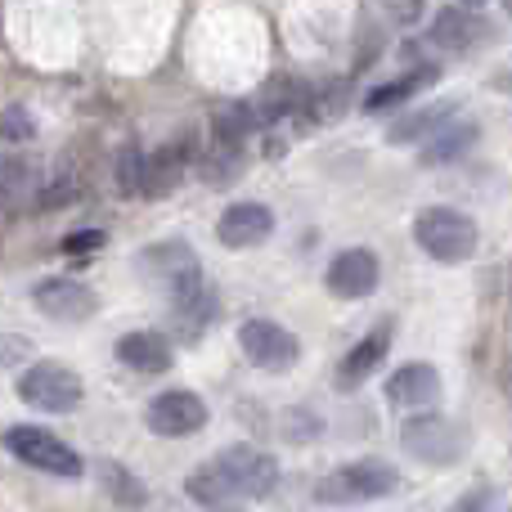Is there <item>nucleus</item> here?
Here are the masks:
<instances>
[{
  "label": "nucleus",
  "instance_id": "21",
  "mask_svg": "<svg viewBox=\"0 0 512 512\" xmlns=\"http://www.w3.org/2000/svg\"><path fill=\"white\" fill-rule=\"evenodd\" d=\"M216 319H221V297H216V288L207 283L203 292H194V297L171 306V333H176L180 342H203V333Z\"/></svg>",
  "mask_w": 512,
  "mask_h": 512
},
{
  "label": "nucleus",
  "instance_id": "19",
  "mask_svg": "<svg viewBox=\"0 0 512 512\" xmlns=\"http://www.w3.org/2000/svg\"><path fill=\"white\" fill-rule=\"evenodd\" d=\"M95 477H99V490H104V499L113 508H122V512H149V504H153L149 481L135 477V472L126 468L122 459H99L95 463Z\"/></svg>",
  "mask_w": 512,
  "mask_h": 512
},
{
  "label": "nucleus",
  "instance_id": "22",
  "mask_svg": "<svg viewBox=\"0 0 512 512\" xmlns=\"http://www.w3.org/2000/svg\"><path fill=\"white\" fill-rule=\"evenodd\" d=\"M477 140H481V126L477 122H445L441 131L423 144L418 162H423V167H445V162H459Z\"/></svg>",
  "mask_w": 512,
  "mask_h": 512
},
{
  "label": "nucleus",
  "instance_id": "24",
  "mask_svg": "<svg viewBox=\"0 0 512 512\" xmlns=\"http://www.w3.org/2000/svg\"><path fill=\"white\" fill-rule=\"evenodd\" d=\"M454 113H459V104H454V99L432 104V108H418V113H405L400 122L387 126V140L391 144H414V140H423V135H436Z\"/></svg>",
  "mask_w": 512,
  "mask_h": 512
},
{
  "label": "nucleus",
  "instance_id": "32",
  "mask_svg": "<svg viewBox=\"0 0 512 512\" xmlns=\"http://www.w3.org/2000/svg\"><path fill=\"white\" fill-rule=\"evenodd\" d=\"M499 508V495H495V486H472V490H463L459 499L450 504V512H495Z\"/></svg>",
  "mask_w": 512,
  "mask_h": 512
},
{
  "label": "nucleus",
  "instance_id": "3",
  "mask_svg": "<svg viewBox=\"0 0 512 512\" xmlns=\"http://www.w3.org/2000/svg\"><path fill=\"white\" fill-rule=\"evenodd\" d=\"M0 450H5L9 459H18L23 468L45 472V477H59V481L86 477V459H81V450H72L63 436L45 432V427H36V423L5 427V432H0Z\"/></svg>",
  "mask_w": 512,
  "mask_h": 512
},
{
  "label": "nucleus",
  "instance_id": "17",
  "mask_svg": "<svg viewBox=\"0 0 512 512\" xmlns=\"http://www.w3.org/2000/svg\"><path fill=\"white\" fill-rule=\"evenodd\" d=\"M274 234V212L265 203H230L216 221V239L234 252H248Z\"/></svg>",
  "mask_w": 512,
  "mask_h": 512
},
{
  "label": "nucleus",
  "instance_id": "25",
  "mask_svg": "<svg viewBox=\"0 0 512 512\" xmlns=\"http://www.w3.org/2000/svg\"><path fill=\"white\" fill-rule=\"evenodd\" d=\"M243 167H248V153H243V144H221V140H212V149L198 158V171H203V180H207L212 189L234 185V180L243 176Z\"/></svg>",
  "mask_w": 512,
  "mask_h": 512
},
{
  "label": "nucleus",
  "instance_id": "26",
  "mask_svg": "<svg viewBox=\"0 0 512 512\" xmlns=\"http://www.w3.org/2000/svg\"><path fill=\"white\" fill-rule=\"evenodd\" d=\"M81 198H86V180H77V176H54L50 185H45L41 194L32 198V203H36V212H63V207L81 203Z\"/></svg>",
  "mask_w": 512,
  "mask_h": 512
},
{
  "label": "nucleus",
  "instance_id": "30",
  "mask_svg": "<svg viewBox=\"0 0 512 512\" xmlns=\"http://www.w3.org/2000/svg\"><path fill=\"white\" fill-rule=\"evenodd\" d=\"M140 158L144 153L135 144H126L113 162V185H117V198H140Z\"/></svg>",
  "mask_w": 512,
  "mask_h": 512
},
{
  "label": "nucleus",
  "instance_id": "7",
  "mask_svg": "<svg viewBox=\"0 0 512 512\" xmlns=\"http://www.w3.org/2000/svg\"><path fill=\"white\" fill-rule=\"evenodd\" d=\"M207 423H212V409L189 387L158 391V396L149 400V409H144V427H149L153 436H162V441H189V436H198Z\"/></svg>",
  "mask_w": 512,
  "mask_h": 512
},
{
  "label": "nucleus",
  "instance_id": "18",
  "mask_svg": "<svg viewBox=\"0 0 512 512\" xmlns=\"http://www.w3.org/2000/svg\"><path fill=\"white\" fill-rule=\"evenodd\" d=\"M306 95L310 90L301 86V81L292 77H270L261 86V95L248 99V113H252V131H270V126L288 122V117H297L301 108H306Z\"/></svg>",
  "mask_w": 512,
  "mask_h": 512
},
{
  "label": "nucleus",
  "instance_id": "5",
  "mask_svg": "<svg viewBox=\"0 0 512 512\" xmlns=\"http://www.w3.org/2000/svg\"><path fill=\"white\" fill-rule=\"evenodd\" d=\"M414 243L432 256V261L463 265V261H472V256H477L481 230H477V221H472L468 212L436 203V207H423V212L414 216Z\"/></svg>",
  "mask_w": 512,
  "mask_h": 512
},
{
  "label": "nucleus",
  "instance_id": "33",
  "mask_svg": "<svg viewBox=\"0 0 512 512\" xmlns=\"http://www.w3.org/2000/svg\"><path fill=\"white\" fill-rule=\"evenodd\" d=\"M108 243V234L104 230H72V234H63V252L68 256H90V252H99Z\"/></svg>",
  "mask_w": 512,
  "mask_h": 512
},
{
  "label": "nucleus",
  "instance_id": "34",
  "mask_svg": "<svg viewBox=\"0 0 512 512\" xmlns=\"http://www.w3.org/2000/svg\"><path fill=\"white\" fill-rule=\"evenodd\" d=\"M391 5V18H400V23H414L418 9H423V0H387Z\"/></svg>",
  "mask_w": 512,
  "mask_h": 512
},
{
  "label": "nucleus",
  "instance_id": "8",
  "mask_svg": "<svg viewBox=\"0 0 512 512\" xmlns=\"http://www.w3.org/2000/svg\"><path fill=\"white\" fill-rule=\"evenodd\" d=\"M239 351L252 369L261 373H288L301 360V337L283 328L279 319H243L239 324Z\"/></svg>",
  "mask_w": 512,
  "mask_h": 512
},
{
  "label": "nucleus",
  "instance_id": "23",
  "mask_svg": "<svg viewBox=\"0 0 512 512\" xmlns=\"http://www.w3.org/2000/svg\"><path fill=\"white\" fill-rule=\"evenodd\" d=\"M436 77H441V72H436L432 63H423V68H414V72H405V77L387 81V86L369 90V99H364V108H369V113H387V108H396V104H409V99H414L418 90H427V86H432Z\"/></svg>",
  "mask_w": 512,
  "mask_h": 512
},
{
  "label": "nucleus",
  "instance_id": "14",
  "mask_svg": "<svg viewBox=\"0 0 512 512\" xmlns=\"http://www.w3.org/2000/svg\"><path fill=\"white\" fill-rule=\"evenodd\" d=\"M113 355L131 373H144V378H162V373L176 369V346H171V337L153 333V328L122 333V337H117V346H113Z\"/></svg>",
  "mask_w": 512,
  "mask_h": 512
},
{
  "label": "nucleus",
  "instance_id": "15",
  "mask_svg": "<svg viewBox=\"0 0 512 512\" xmlns=\"http://www.w3.org/2000/svg\"><path fill=\"white\" fill-rule=\"evenodd\" d=\"M391 337H396V324H391V319H382L378 328H369V333H364L360 342H355L351 351L342 355V364H337V387L355 391L360 382H369L373 373L382 369V360H387Z\"/></svg>",
  "mask_w": 512,
  "mask_h": 512
},
{
  "label": "nucleus",
  "instance_id": "2",
  "mask_svg": "<svg viewBox=\"0 0 512 512\" xmlns=\"http://www.w3.org/2000/svg\"><path fill=\"white\" fill-rule=\"evenodd\" d=\"M400 450L427 468H459L472 454V436L463 423L436 414V409H414L400 423Z\"/></svg>",
  "mask_w": 512,
  "mask_h": 512
},
{
  "label": "nucleus",
  "instance_id": "16",
  "mask_svg": "<svg viewBox=\"0 0 512 512\" xmlns=\"http://www.w3.org/2000/svg\"><path fill=\"white\" fill-rule=\"evenodd\" d=\"M432 45H441V50L450 54H472L477 45L495 41V23H490L486 14H468V9H441L432 23Z\"/></svg>",
  "mask_w": 512,
  "mask_h": 512
},
{
  "label": "nucleus",
  "instance_id": "9",
  "mask_svg": "<svg viewBox=\"0 0 512 512\" xmlns=\"http://www.w3.org/2000/svg\"><path fill=\"white\" fill-rule=\"evenodd\" d=\"M32 306L54 324H86V319L99 315L104 301L90 283L72 279V274H45V279L32 283Z\"/></svg>",
  "mask_w": 512,
  "mask_h": 512
},
{
  "label": "nucleus",
  "instance_id": "28",
  "mask_svg": "<svg viewBox=\"0 0 512 512\" xmlns=\"http://www.w3.org/2000/svg\"><path fill=\"white\" fill-rule=\"evenodd\" d=\"M279 436L288 445H310V441H319L324 436V418L315 414V409H283V423H279Z\"/></svg>",
  "mask_w": 512,
  "mask_h": 512
},
{
  "label": "nucleus",
  "instance_id": "27",
  "mask_svg": "<svg viewBox=\"0 0 512 512\" xmlns=\"http://www.w3.org/2000/svg\"><path fill=\"white\" fill-rule=\"evenodd\" d=\"M212 135L221 144H243L252 135V113H248V99H239V104H225L221 113L212 117Z\"/></svg>",
  "mask_w": 512,
  "mask_h": 512
},
{
  "label": "nucleus",
  "instance_id": "11",
  "mask_svg": "<svg viewBox=\"0 0 512 512\" xmlns=\"http://www.w3.org/2000/svg\"><path fill=\"white\" fill-rule=\"evenodd\" d=\"M194 158H198V135L194 131H180L176 140H167L162 149L144 153V158H140V198L176 194Z\"/></svg>",
  "mask_w": 512,
  "mask_h": 512
},
{
  "label": "nucleus",
  "instance_id": "10",
  "mask_svg": "<svg viewBox=\"0 0 512 512\" xmlns=\"http://www.w3.org/2000/svg\"><path fill=\"white\" fill-rule=\"evenodd\" d=\"M212 463L234 481V490H239L248 504H256V499H270L274 490H279V459H274V454H265L261 445L234 441V445H225Z\"/></svg>",
  "mask_w": 512,
  "mask_h": 512
},
{
  "label": "nucleus",
  "instance_id": "29",
  "mask_svg": "<svg viewBox=\"0 0 512 512\" xmlns=\"http://www.w3.org/2000/svg\"><path fill=\"white\" fill-rule=\"evenodd\" d=\"M36 140V117H32V108H23V104H9V108H0V144H32Z\"/></svg>",
  "mask_w": 512,
  "mask_h": 512
},
{
  "label": "nucleus",
  "instance_id": "1",
  "mask_svg": "<svg viewBox=\"0 0 512 512\" xmlns=\"http://www.w3.org/2000/svg\"><path fill=\"white\" fill-rule=\"evenodd\" d=\"M400 490V468L387 459H355L333 468L328 477L315 481V504L319 508H360L391 499Z\"/></svg>",
  "mask_w": 512,
  "mask_h": 512
},
{
  "label": "nucleus",
  "instance_id": "13",
  "mask_svg": "<svg viewBox=\"0 0 512 512\" xmlns=\"http://www.w3.org/2000/svg\"><path fill=\"white\" fill-rule=\"evenodd\" d=\"M391 409L400 414H414V409H432L441 400V369L427 360H409L400 369L387 373V387H382Z\"/></svg>",
  "mask_w": 512,
  "mask_h": 512
},
{
  "label": "nucleus",
  "instance_id": "12",
  "mask_svg": "<svg viewBox=\"0 0 512 512\" xmlns=\"http://www.w3.org/2000/svg\"><path fill=\"white\" fill-rule=\"evenodd\" d=\"M378 283H382V261L369 248H342L328 261V274H324V288L337 301H364L378 292Z\"/></svg>",
  "mask_w": 512,
  "mask_h": 512
},
{
  "label": "nucleus",
  "instance_id": "20",
  "mask_svg": "<svg viewBox=\"0 0 512 512\" xmlns=\"http://www.w3.org/2000/svg\"><path fill=\"white\" fill-rule=\"evenodd\" d=\"M185 495L189 504H198L203 512H243L248 508V499L234 490V481L225 477L216 463H203V468H194L185 477Z\"/></svg>",
  "mask_w": 512,
  "mask_h": 512
},
{
  "label": "nucleus",
  "instance_id": "4",
  "mask_svg": "<svg viewBox=\"0 0 512 512\" xmlns=\"http://www.w3.org/2000/svg\"><path fill=\"white\" fill-rule=\"evenodd\" d=\"M135 270H140L144 283H158V288L167 292L171 306L207 288L203 261H198V252L189 248L185 239H162V243L140 248V252H135Z\"/></svg>",
  "mask_w": 512,
  "mask_h": 512
},
{
  "label": "nucleus",
  "instance_id": "35",
  "mask_svg": "<svg viewBox=\"0 0 512 512\" xmlns=\"http://www.w3.org/2000/svg\"><path fill=\"white\" fill-rule=\"evenodd\" d=\"M463 5H481V0H463Z\"/></svg>",
  "mask_w": 512,
  "mask_h": 512
},
{
  "label": "nucleus",
  "instance_id": "6",
  "mask_svg": "<svg viewBox=\"0 0 512 512\" xmlns=\"http://www.w3.org/2000/svg\"><path fill=\"white\" fill-rule=\"evenodd\" d=\"M14 391L36 414H72L86 400V378L63 360H32V364H23Z\"/></svg>",
  "mask_w": 512,
  "mask_h": 512
},
{
  "label": "nucleus",
  "instance_id": "31",
  "mask_svg": "<svg viewBox=\"0 0 512 512\" xmlns=\"http://www.w3.org/2000/svg\"><path fill=\"white\" fill-rule=\"evenodd\" d=\"M32 355H36V342H32V337H23V333H0V373L32 364Z\"/></svg>",
  "mask_w": 512,
  "mask_h": 512
}]
</instances>
